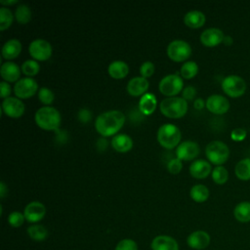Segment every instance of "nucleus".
<instances>
[{"label": "nucleus", "instance_id": "nucleus-1", "mask_svg": "<svg viewBox=\"0 0 250 250\" xmlns=\"http://www.w3.org/2000/svg\"><path fill=\"white\" fill-rule=\"evenodd\" d=\"M125 123V115L117 109L107 110L99 114L95 120V128L103 137L115 136Z\"/></svg>", "mask_w": 250, "mask_h": 250}, {"label": "nucleus", "instance_id": "nucleus-2", "mask_svg": "<svg viewBox=\"0 0 250 250\" xmlns=\"http://www.w3.org/2000/svg\"><path fill=\"white\" fill-rule=\"evenodd\" d=\"M34 119L40 128L48 131L58 130L62 121L60 111L50 105H44L37 109Z\"/></svg>", "mask_w": 250, "mask_h": 250}, {"label": "nucleus", "instance_id": "nucleus-3", "mask_svg": "<svg viewBox=\"0 0 250 250\" xmlns=\"http://www.w3.org/2000/svg\"><path fill=\"white\" fill-rule=\"evenodd\" d=\"M188 102L182 97H167L159 104L162 114L169 118H181L188 111Z\"/></svg>", "mask_w": 250, "mask_h": 250}, {"label": "nucleus", "instance_id": "nucleus-4", "mask_svg": "<svg viewBox=\"0 0 250 250\" xmlns=\"http://www.w3.org/2000/svg\"><path fill=\"white\" fill-rule=\"evenodd\" d=\"M157 141L164 148H174L179 146L182 134L178 126L172 123L162 124L157 131Z\"/></svg>", "mask_w": 250, "mask_h": 250}, {"label": "nucleus", "instance_id": "nucleus-5", "mask_svg": "<svg viewBox=\"0 0 250 250\" xmlns=\"http://www.w3.org/2000/svg\"><path fill=\"white\" fill-rule=\"evenodd\" d=\"M205 154L210 163L219 166L229 159V148L222 141H211L205 147Z\"/></svg>", "mask_w": 250, "mask_h": 250}, {"label": "nucleus", "instance_id": "nucleus-6", "mask_svg": "<svg viewBox=\"0 0 250 250\" xmlns=\"http://www.w3.org/2000/svg\"><path fill=\"white\" fill-rule=\"evenodd\" d=\"M246 82L245 80L235 74H230L226 76L222 81L223 91L231 98L241 97L246 91Z\"/></svg>", "mask_w": 250, "mask_h": 250}, {"label": "nucleus", "instance_id": "nucleus-7", "mask_svg": "<svg viewBox=\"0 0 250 250\" xmlns=\"http://www.w3.org/2000/svg\"><path fill=\"white\" fill-rule=\"evenodd\" d=\"M184 81L182 76L177 73L165 75L158 84V89L164 96L176 97L183 90Z\"/></svg>", "mask_w": 250, "mask_h": 250}, {"label": "nucleus", "instance_id": "nucleus-8", "mask_svg": "<svg viewBox=\"0 0 250 250\" xmlns=\"http://www.w3.org/2000/svg\"><path fill=\"white\" fill-rule=\"evenodd\" d=\"M167 55L174 62H184L190 57L191 47L185 40L175 39L168 44Z\"/></svg>", "mask_w": 250, "mask_h": 250}, {"label": "nucleus", "instance_id": "nucleus-9", "mask_svg": "<svg viewBox=\"0 0 250 250\" xmlns=\"http://www.w3.org/2000/svg\"><path fill=\"white\" fill-rule=\"evenodd\" d=\"M28 52L35 61H46L52 56L53 49L50 42L43 38H37L29 43Z\"/></svg>", "mask_w": 250, "mask_h": 250}, {"label": "nucleus", "instance_id": "nucleus-10", "mask_svg": "<svg viewBox=\"0 0 250 250\" xmlns=\"http://www.w3.org/2000/svg\"><path fill=\"white\" fill-rule=\"evenodd\" d=\"M14 93L19 99H28L38 93V84L31 77H23L14 85Z\"/></svg>", "mask_w": 250, "mask_h": 250}, {"label": "nucleus", "instance_id": "nucleus-11", "mask_svg": "<svg viewBox=\"0 0 250 250\" xmlns=\"http://www.w3.org/2000/svg\"><path fill=\"white\" fill-rule=\"evenodd\" d=\"M200 152L199 145L194 141H183L176 148L177 158L180 160L189 161L194 159Z\"/></svg>", "mask_w": 250, "mask_h": 250}, {"label": "nucleus", "instance_id": "nucleus-12", "mask_svg": "<svg viewBox=\"0 0 250 250\" xmlns=\"http://www.w3.org/2000/svg\"><path fill=\"white\" fill-rule=\"evenodd\" d=\"M2 111L11 118H19L24 113V104L17 97H9L2 102Z\"/></svg>", "mask_w": 250, "mask_h": 250}, {"label": "nucleus", "instance_id": "nucleus-13", "mask_svg": "<svg viewBox=\"0 0 250 250\" xmlns=\"http://www.w3.org/2000/svg\"><path fill=\"white\" fill-rule=\"evenodd\" d=\"M205 103H206V105H205L206 108L214 114H219V115L224 114L228 112V110L229 109V100L222 95H218V94L211 95L207 98Z\"/></svg>", "mask_w": 250, "mask_h": 250}, {"label": "nucleus", "instance_id": "nucleus-14", "mask_svg": "<svg viewBox=\"0 0 250 250\" xmlns=\"http://www.w3.org/2000/svg\"><path fill=\"white\" fill-rule=\"evenodd\" d=\"M24 218L29 223H37L46 215V207L40 201L29 202L23 210Z\"/></svg>", "mask_w": 250, "mask_h": 250}, {"label": "nucleus", "instance_id": "nucleus-15", "mask_svg": "<svg viewBox=\"0 0 250 250\" xmlns=\"http://www.w3.org/2000/svg\"><path fill=\"white\" fill-rule=\"evenodd\" d=\"M225 35L222 29L217 27H209L200 34V42L206 47H215L224 41Z\"/></svg>", "mask_w": 250, "mask_h": 250}, {"label": "nucleus", "instance_id": "nucleus-16", "mask_svg": "<svg viewBox=\"0 0 250 250\" xmlns=\"http://www.w3.org/2000/svg\"><path fill=\"white\" fill-rule=\"evenodd\" d=\"M149 87V82L143 76H135L127 83V92L133 97H142L145 95Z\"/></svg>", "mask_w": 250, "mask_h": 250}, {"label": "nucleus", "instance_id": "nucleus-17", "mask_svg": "<svg viewBox=\"0 0 250 250\" xmlns=\"http://www.w3.org/2000/svg\"><path fill=\"white\" fill-rule=\"evenodd\" d=\"M210 240L211 238L208 232L204 230H195L188 236L187 243L192 249L202 250L208 247V245L210 244Z\"/></svg>", "mask_w": 250, "mask_h": 250}, {"label": "nucleus", "instance_id": "nucleus-18", "mask_svg": "<svg viewBox=\"0 0 250 250\" xmlns=\"http://www.w3.org/2000/svg\"><path fill=\"white\" fill-rule=\"evenodd\" d=\"M21 67L14 62L7 61L1 64L0 75L6 82H17L21 78Z\"/></svg>", "mask_w": 250, "mask_h": 250}, {"label": "nucleus", "instance_id": "nucleus-19", "mask_svg": "<svg viewBox=\"0 0 250 250\" xmlns=\"http://www.w3.org/2000/svg\"><path fill=\"white\" fill-rule=\"evenodd\" d=\"M189 173L195 179H204L212 173L211 164L205 159H196L189 165Z\"/></svg>", "mask_w": 250, "mask_h": 250}, {"label": "nucleus", "instance_id": "nucleus-20", "mask_svg": "<svg viewBox=\"0 0 250 250\" xmlns=\"http://www.w3.org/2000/svg\"><path fill=\"white\" fill-rule=\"evenodd\" d=\"M21 52V43L17 38H12L6 41L2 47V58L9 61L16 59Z\"/></svg>", "mask_w": 250, "mask_h": 250}, {"label": "nucleus", "instance_id": "nucleus-21", "mask_svg": "<svg viewBox=\"0 0 250 250\" xmlns=\"http://www.w3.org/2000/svg\"><path fill=\"white\" fill-rule=\"evenodd\" d=\"M152 250H179L178 242L169 235H157L151 241Z\"/></svg>", "mask_w": 250, "mask_h": 250}, {"label": "nucleus", "instance_id": "nucleus-22", "mask_svg": "<svg viewBox=\"0 0 250 250\" xmlns=\"http://www.w3.org/2000/svg\"><path fill=\"white\" fill-rule=\"evenodd\" d=\"M111 146L118 152H127L133 147V140L127 134H116L111 139Z\"/></svg>", "mask_w": 250, "mask_h": 250}, {"label": "nucleus", "instance_id": "nucleus-23", "mask_svg": "<svg viewBox=\"0 0 250 250\" xmlns=\"http://www.w3.org/2000/svg\"><path fill=\"white\" fill-rule=\"evenodd\" d=\"M107 72L114 79H122L128 74L129 66L124 61L115 60L108 64Z\"/></svg>", "mask_w": 250, "mask_h": 250}, {"label": "nucleus", "instance_id": "nucleus-24", "mask_svg": "<svg viewBox=\"0 0 250 250\" xmlns=\"http://www.w3.org/2000/svg\"><path fill=\"white\" fill-rule=\"evenodd\" d=\"M206 21L205 15L197 10H191L188 12L184 17V22L187 26L190 28H199L201 27Z\"/></svg>", "mask_w": 250, "mask_h": 250}, {"label": "nucleus", "instance_id": "nucleus-25", "mask_svg": "<svg viewBox=\"0 0 250 250\" xmlns=\"http://www.w3.org/2000/svg\"><path fill=\"white\" fill-rule=\"evenodd\" d=\"M156 104V97L152 93H146L141 97L139 101V109L143 114L149 115L155 110Z\"/></svg>", "mask_w": 250, "mask_h": 250}, {"label": "nucleus", "instance_id": "nucleus-26", "mask_svg": "<svg viewBox=\"0 0 250 250\" xmlns=\"http://www.w3.org/2000/svg\"><path fill=\"white\" fill-rule=\"evenodd\" d=\"M233 216L240 223L250 222V202L241 201L233 209Z\"/></svg>", "mask_w": 250, "mask_h": 250}, {"label": "nucleus", "instance_id": "nucleus-27", "mask_svg": "<svg viewBox=\"0 0 250 250\" xmlns=\"http://www.w3.org/2000/svg\"><path fill=\"white\" fill-rule=\"evenodd\" d=\"M189 195L193 201L201 203L208 199L209 189L206 186H204L202 184H196L191 187V188L189 190Z\"/></svg>", "mask_w": 250, "mask_h": 250}, {"label": "nucleus", "instance_id": "nucleus-28", "mask_svg": "<svg viewBox=\"0 0 250 250\" xmlns=\"http://www.w3.org/2000/svg\"><path fill=\"white\" fill-rule=\"evenodd\" d=\"M235 176L241 181L250 180V158H243L239 160L234 168Z\"/></svg>", "mask_w": 250, "mask_h": 250}, {"label": "nucleus", "instance_id": "nucleus-29", "mask_svg": "<svg viewBox=\"0 0 250 250\" xmlns=\"http://www.w3.org/2000/svg\"><path fill=\"white\" fill-rule=\"evenodd\" d=\"M15 18L21 24H26L31 20V10L26 4H20L15 11Z\"/></svg>", "mask_w": 250, "mask_h": 250}, {"label": "nucleus", "instance_id": "nucleus-30", "mask_svg": "<svg viewBox=\"0 0 250 250\" xmlns=\"http://www.w3.org/2000/svg\"><path fill=\"white\" fill-rule=\"evenodd\" d=\"M27 234L35 241H42L48 236V230L44 226L35 224L27 228Z\"/></svg>", "mask_w": 250, "mask_h": 250}, {"label": "nucleus", "instance_id": "nucleus-31", "mask_svg": "<svg viewBox=\"0 0 250 250\" xmlns=\"http://www.w3.org/2000/svg\"><path fill=\"white\" fill-rule=\"evenodd\" d=\"M198 72V65L193 61H187L181 66L180 73L181 76L185 79H191L193 78Z\"/></svg>", "mask_w": 250, "mask_h": 250}, {"label": "nucleus", "instance_id": "nucleus-32", "mask_svg": "<svg viewBox=\"0 0 250 250\" xmlns=\"http://www.w3.org/2000/svg\"><path fill=\"white\" fill-rule=\"evenodd\" d=\"M21 72L26 75V77H31L36 75L40 70V64L35 60H26L22 62L21 66Z\"/></svg>", "mask_w": 250, "mask_h": 250}, {"label": "nucleus", "instance_id": "nucleus-33", "mask_svg": "<svg viewBox=\"0 0 250 250\" xmlns=\"http://www.w3.org/2000/svg\"><path fill=\"white\" fill-rule=\"evenodd\" d=\"M14 15L12 11L7 7L0 8V30L4 31L11 26L14 21Z\"/></svg>", "mask_w": 250, "mask_h": 250}, {"label": "nucleus", "instance_id": "nucleus-34", "mask_svg": "<svg viewBox=\"0 0 250 250\" xmlns=\"http://www.w3.org/2000/svg\"><path fill=\"white\" fill-rule=\"evenodd\" d=\"M212 179L213 181L218 184V185H223L225 184L228 179H229V172L228 170L222 166V165H219V166H216L213 170H212Z\"/></svg>", "mask_w": 250, "mask_h": 250}, {"label": "nucleus", "instance_id": "nucleus-35", "mask_svg": "<svg viewBox=\"0 0 250 250\" xmlns=\"http://www.w3.org/2000/svg\"><path fill=\"white\" fill-rule=\"evenodd\" d=\"M37 94L39 101L45 105H50L55 100L54 92L47 87H41Z\"/></svg>", "mask_w": 250, "mask_h": 250}, {"label": "nucleus", "instance_id": "nucleus-36", "mask_svg": "<svg viewBox=\"0 0 250 250\" xmlns=\"http://www.w3.org/2000/svg\"><path fill=\"white\" fill-rule=\"evenodd\" d=\"M24 220H25V218H24L23 213H21L20 211H14V212L10 213V215L8 216V223L14 228L21 227L23 224Z\"/></svg>", "mask_w": 250, "mask_h": 250}, {"label": "nucleus", "instance_id": "nucleus-37", "mask_svg": "<svg viewBox=\"0 0 250 250\" xmlns=\"http://www.w3.org/2000/svg\"><path fill=\"white\" fill-rule=\"evenodd\" d=\"M154 70H155V66L150 61L144 62L140 66L141 76H143L145 78L150 77L154 73Z\"/></svg>", "mask_w": 250, "mask_h": 250}, {"label": "nucleus", "instance_id": "nucleus-38", "mask_svg": "<svg viewBox=\"0 0 250 250\" xmlns=\"http://www.w3.org/2000/svg\"><path fill=\"white\" fill-rule=\"evenodd\" d=\"M114 250H138V245L133 239L125 238L117 243Z\"/></svg>", "mask_w": 250, "mask_h": 250}, {"label": "nucleus", "instance_id": "nucleus-39", "mask_svg": "<svg viewBox=\"0 0 250 250\" xmlns=\"http://www.w3.org/2000/svg\"><path fill=\"white\" fill-rule=\"evenodd\" d=\"M183 168V163L182 160H180L179 158H172L171 160H169V162L167 163V169L171 174H178L181 172Z\"/></svg>", "mask_w": 250, "mask_h": 250}, {"label": "nucleus", "instance_id": "nucleus-40", "mask_svg": "<svg viewBox=\"0 0 250 250\" xmlns=\"http://www.w3.org/2000/svg\"><path fill=\"white\" fill-rule=\"evenodd\" d=\"M195 95H196V89L191 85H188V86H187L183 89L182 98L185 99L187 102L188 101H192L194 99Z\"/></svg>", "mask_w": 250, "mask_h": 250}, {"label": "nucleus", "instance_id": "nucleus-41", "mask_svg": "<svg viewBox=\"0 0 250 250\" xmlns=\"http://www.w3.org/2000/svg\"><path fill=\"white\" fill-rule=\"evenodd\" d=\"M246 136L247 133L243 128H234L230 133V138L234 142H241L246 138Z\"/></svg>", "mask_w": 250, "mask_h": 250}, {"label": "nucleus", "instance_id": "nucleus-42", "mask_svg": "<svg viewBox=\"0 0 250 250\" xmlns=\"http://www.w3.org/2000/svg\"><path fill=\"white\" fill-rule=\"evenodd\" d=\"M11 92H12V89H11V86L9 85V83L4 80L1 81L0 82V97L5 100L6 98L10 97Z\"/></svg>", "mask_w": 250, "mask_h": 250}, {"label": "nucleus", "instance_id": "nucleus-43", "mask_svg": "<svg viewBox=\"0 0 250 250\" xmlns=\"http://www.w3.org/2000/svg\"><path fill=\"white\" fill-rule=\"evenodd\" d=\"M78 118L81 122H88L91 119V112L87 108H82L78 112Z\"/></svg>", "mask_w": 250, "mask_h": 250}, {"label": "nucleus", "instance_id": "nucleus-44", "mask_svg": "<svg viewBox=\"0 0 250 250\" xmlns=\"http://www.w3.org/2000/svg\"><path fill=\"white\" fill-rule=\"evenodd\" d=\"M205 105H206V103H205V101H203L201 98L195 99L194 102H193V106H194V108H196V109H202Z\"/></svg>", "mask_w": 250, "mask_h": 250}, {"label": "nucleus", "instance_id": "nucleus-45", "mask_svg": "<svg viewBox=\"0 0 250 250\" xmlns=\"http://www.w3.org/2000/svg\"><path fill=\"white\" fill-rule=\"evenodd\" d=\"M7 193H8V188L5 185V183L3 181H1L0 182V197L4 198Z\"/></svg>", "mask_w": 250, "mask_h": 250}, {"label": "nucleus", "instance_id": "nucleus-46", "mask_svg": "<svg viewBox=\"0 0 250 250\" xmlns=\"http://www.w3.org/2000/svg\"><path fill=\"white\" fill-rule=\"evenodd\" d=\"M106 146H107V142H106L105 139H99V140H98V143H97L98 148L103 147V149H105V148H106Z\"/></svg>", "mask_w": 250, "mask_h": 250}, {"label": "nucleus", "instance_id": "nucleus-47", "mask_svg": "<svg viewBox=\"0 0 250 250\" xmlns=\"http://www.w3.org/2000/svg\"><path fill=\"white\" fill-rule=\"evenodd\" d=\"M18 3V0H1L0 1V4L1 5H6V6H11V5H14V4H17Z\"/></svg>", "mask_w": 250, "mask_h": 250}, {"label": "nucleus", "instance_id": "nucleus-48", "mask_svg": "<svg viewBox=\"0 0 250 250\" xmlns=\"http://www.w3.org/2000/svg\"><path fill=\"white\" fill-rule=\"evenodd\" d=\"M223 43L225 44V45H227V46H229V45H231L232 44V38H231V36H229V35H225V38H224V41H223Z\"/></svg>", "mask_w": 250, "mask_h": 250}]
</instances>
